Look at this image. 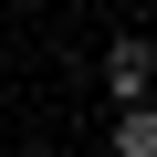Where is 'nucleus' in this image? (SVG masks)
Wrapping results in <instances>:
<instances>
[{
	"mask_svg": "<svg viewBox=\"0 0 157 157\" xmlns=\"http://www.w3.org/2000/svg\"><path fill=\"white\" fill-rule=\"evenodd\" d=\"M115 157H157V115H147V105L115 115Z\"/></svg>",
	"mask_w": 157,
	"mask_h": 157,
	"instance_id": "obj_2",
	"label": "nucleus"
},
{
	"mask_svg": "<svg viewBox=\"0 0 157 157\" xmlns=\"http://www.w3.org/2000/svg\"><path fill=\"white\" fill-rule=\"evenodd\" d=\"M147 73H157L147 32H115V42H105V94H115V105H147Z\"/></svg>",
	"mask_w": 157,
	"mask_h": 157,
	"instance_id": "obj_1",
	"label": "nucleus"
}]
</instances>
